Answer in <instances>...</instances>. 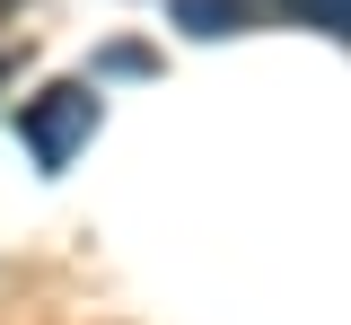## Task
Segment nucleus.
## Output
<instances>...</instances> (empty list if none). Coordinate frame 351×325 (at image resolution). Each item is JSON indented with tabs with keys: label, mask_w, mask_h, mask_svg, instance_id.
Wrapping results in <instances>:
<instances>
[{
	"label": "nucleus",
	"mask_w": 351,
	"mask_h": 325,
	"mask_svg": "<svg viewBox=\"0 0 351 325\" xmlns=\"http://www.w3.org/2000/svg\"><path fill=\"white\" fill-rule=\"evenodd\" d=\"M97 132V97L80 88V80H53V88H36L27 106H18V141L36 149L44 176H62L71 158H80V141Z\"/></svg>",
	"instance_id": "1"
},
{
	"label": "nucleus",
	"mask_w": 351,
	"mask_h": 325,
	"mask_svg": "<svg viewBox=\"0 0 351 325\" xmlns=\"http://www.w3.org/2000/svg\"><path fill=\"white\" fill-rule=\"evenodd\" d=\"M299 0H167L176 27H193V36H237V27H263V18H290Z\"/></svg>",
	"instance_id": "2"
},
{
	"label": "nucleus",
	"mask_w": 351,
	"mask_h": 325,
	"mask_svg": "<svg viewBox=\"0 0 351 325\" xmlns=\"http://www.w3.org/2000/svg\"><path fill=\"white\" fill-rule=\"evenodd\" d=\"M316 27H325V36H343V0H316Z\"/></svg>",
	"instance_id": "3"
}]
</instances>
